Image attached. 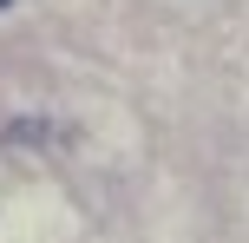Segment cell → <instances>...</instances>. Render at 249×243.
Masks as SVG:
<instances>
[{
	"instance_id": "cell-1",
	"label": "cell",
	"mask_w": 249,
	"mask_h": 243,
	"mask_svg": "<svg viewBox=\"0 0 249 243\" xmlns=\"http://www.w3.org/2000/svg\"><path fill=\"white\" fill-rule=\"evenodd\" d=\"M0 7H13V0H0Z\"/></svg>"
}]
</instances>
